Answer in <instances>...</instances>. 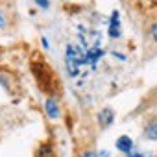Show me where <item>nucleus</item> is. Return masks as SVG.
Listing matches in <instances>:
<instances>
[{"mask_svg":"<svg viewBox=\"0 0 157 157\" xmlns=\"http://www.w3.org/2000/svg\"><path fill=\"white\" fill-rule=\"evenodd\" d=\"M32 72H33L35 80H37V85L41 87L43 93H48V94H56L57 93V89H59L57 78L52 72V68L43 61V57L32 61Z\"/></svg>","mask_w":157,"mask_h":157,"instance_id":"f257e3e1","label":"nucleus"},{"mask_svg":"<svg viewBox=\"0 0 157 157\" xmlns=\"http://www.w3.org/2000/svg\"><path fill=\"white\" fill-rule=\"evenodd\" d=\"M109 35L111 37H120V24H118V13L115 11L111 17V28H109Z\"/></svg>","mask_w":157,"mask_h":157,"instance_id":"0eeeda50","label":"nucleus"},{"mask_svg":"<svg viewBox=\"0 0 157 157\" xmlns=\"http://www.w3.org/2000/svg\"><path fill=\"white\" fill-rule=\"evenodd\" d=\"M128 157H146L144 153H140V151H129L128 153Z\"/></svg>","mask_w":157,"mask_h":157,"instance_id":"f8f14e48","label":"nucleus"},{"mask_svg":"<svg viewBox=\"0 0 157 157\" xmlns=\"http://www.w3.org/2000/svg\"><path fill=\"white\" fill-rule=\"evenodd\" d=\"M80 157H100L96 151H85V153H82Z\"/></svg>","mask_w":157,"mask_h":157,"instance_id":"9d476101","label":"nucleus"},{"mask_svg":"<svg viewBox=\"0 0 157 157\" xmlns=\"http://www.w3.org/2000/svg\"><path fill=\"white\" fill-rule=\"evenodd\" d=\"M150 32H151V37H153V41H155V43H157V24H153V26H151V30H150Z\"/></svg>","mask_w":157,"mask_h":157,"instance_id":"1a4fd4ad","label":"nucleus"},{"mask_svg":"<svg viewBox=\"0 0 157 157\" xmlns=\"http://www.w3.org/2000/svg\"><path fill=\"white\" fill-rule=\"evenodd\" d=\"M33 157H56V151H54V148H52L50 142H43L37 148V151H35Z\"/></svg>","mask_w":157,"mask_h":157,"instance_id":"423d86ee","label":"nucleus"},{"mask_svg":"<svg viewBox=\"0 0 157 157\" xmlns=\"http://www.w3.org/2000/svg\"><path fill=\"white\" fill-rule=\"evenodd\" d=\"M117 148L124 153H129V151H133V140L128 135H122V137L117 139Z\"/></svg>","mask_w":157,"mask_h":157,"instance_id":"39448f33","label":"nucleus"},{"mask_svg":"<svg viewBox=\"0 0 157 157\" xmlns=\"http://www.w3.org/2000/svg\"><path fill=\"white\" fill-rule=\"evenodd\" d=\"M6 26V15L2 13V11H0V30H2Z\"/></svg>","mask_w":157,"mask_h":157,"instance_id":"9b49d317","label":"nucleus"},{"mask_svg":"<svg viewBox=\"0 0 157 157\" xmlns=\"http://www.w3.org/2000/svg\"><path fill=\"white\" fill-rule=\"evenodd\" d=\"M44 111H46V115L50 117V118H59V104H57V100L56 98H46V102H44Z\"/></svg>","mask_w":157,"mask_h":157,"instance_id":"7ed1b4c3","label":"nucleus"},{"mask_svg":"<svg viewBox=\"0 0 157 157\" xmlns=\"http://www.w3.org/2000/svg\"><path fill=\"white\" fill-rule=\"evenodd\" d=\"M113 118H115V113H113L109 107H105V109H102V111L98 113V122H100L102 128H107V126L113 122Z\"/></svg>","mask_w":157,"mask_h":157,"instance_id":"20e7f679","label":"nucleus"},{"mask_svg":"<svg viewBox=\"0 0 157 157\" xmlns=\"http://www.w3.org/2000/svg\"><path fill=\"white\" fill-rule=\"evenodd\" d=\"M142 135L148 140H157V117H151V118L146 120L144 129H142Z\"/></svg>","mask_w":157,"mask_h":157,"instance_id":"f03ea898","label":"nucleus"},{"mask_svg":"<svg viewBox=\"0 0 157 157\" xmlns=\"http://www.w3.org/2000/svg\"><path fill=\"white\" fill-rule=\"evenodd\" d=\"M35 4L41 6L43 10H46V8H48V0H35Z\"/></svg>","mask_w":157,"mask_h":157,"instance_id":"6e6552de","label":"nucleus"}]
</instances>
